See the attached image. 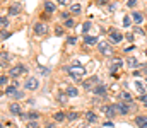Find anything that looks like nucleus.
Returning <instances> with one entry per match:
<instances>
[{
  "instance_id": "79ce46f5",
  "label": "nucleus",
  "mask_w": 147,
  "mask_h": 128,
  "mask_svg": "<svg viewBox=\"0 0 147 128\" xmlns=\"http://www.w3.org/2000/svg\"><path fill=\"white\" fill-rule=\"evenodd\" d=\"M7 58H9V56H7V53H5V51H2V62H5Z\"/></svg>"
},
{
  "instance_id": "9b49d317",
  "label": "nucleus",
  "mask_w": 147,
  "mask_h": 128,
  "mask_svg": "<svg viewBox=\"0 0 147 128\" xmlns=\"http://www.w3.org/2000/svg\"><path fill=\"white\" fill-rule=\"evenodd\" d=\"M9 14H10V15H19V14H21V5H19V3H12V5L9 7Z\"/></svg>"
},
{
  "instance_id": "4468645a",
  "label": "nucleus",
  "mask_w": 147,
  "mask_h": 128,
  "mask_svg": "<svg viewBox=\"0 0 147 128\" xmlns=\"http://www.w3.org/2000/svg\"><path fill=\"white\" fill-rule=\"evenodd\" d=\"M86 120H87L89 123H96V121H98V116H96V113L87 111V113H86Z\"/></svg>"
},
{
  "instance_id": "5701e85b",
  "label": "nucleus",
  "mask_w": 147,
  "mask_h": 128,
  "mask_svg": "<svg viewBox=\"0 0 147 128\" xmlns=\"http://www.w3.org/2000/svg\"><path fill=\"white\" fill-rule=\"evenodd\" d=\"M80 10H82V7H80L79 3H72V5H70V12H72V14H80Z\"/></svg>"
},
{
  "instance_id": "c756f323",
  "label": "nucleus",
  "mask_w": 147,
  "mask_h": 128,
  "mask_svg": "<svg viewBox=\"0 0 147 128\" xmlns=\"http://www.w3.org/2000/svg\"><path fill=\"white\" fill-rule=\"evenodd\" d=\"M7 38H10V34H9V33H7L5 29H2V41H5Z\"/></svg>"
},
{
  "instance_id": "7ed1b4c3",
  "label": "nucleus",
  "mask_w": 147,
  "mask_h": 128,
  "mask_svg": "<svg viewBox=\"0 0 147 128\" xmlns=\"http://www.w3.org/2000/svg\"><path fill=\"white\" fill-rule=\"evenodd\" d=\"M98 48H99V51H101L103 55H108V56L113 55V50H111V46L106 41H101L99 44H98Z\"/></svg>"
},
{
  "instance_id": "f8f14e48",
  "label": "nucleus",
  "mask_w": 147,
  "mask_h": 128,
  "mask_svg": "<svg viewBox=\"0 0 147 128\" xmlns=\"http://www.w3.org/2000/svg\"><path fill=\"white\" fill-rule=\"evenodd\" d=\"M135 123H137L139 128H147V116H137Z\"/></svg>"
},
{
  "instance_id": "b1692460",
  "label": "nucleus",
  "mask_w": 147,
  "mask_h": 128,
  "mask_svg": "<svg viewBox=\"0 0 147 128\" xmlns=\"http://www.w3.org/2000/svg\"><path fill=\"white\" fill-rule=\"evenodd\" d=\"M127 65H128L130 68H135V67H137L139 63H137V60H135V58L132 56V58H128V60H127Z\"/></svg>"
},
{
  "instance_id": "412c9836",
  "label": "nucleus",
  "mask_w": 147,
  "mask_h": 128,
  "mask_svg": "<svg viewBox=\"0 0 147 128\" xmlns=\"http://www.w3.org/2000/svg\"><path fill=\"white\" fill-rule=\"evenodd\" d=\"M120 97H121V101H125V103H132V94H128V92H121Z\"/></svg>"
},
{
  "instance_id": "20e7f679",
  "label": "nucleus",
  "mask_w": 147,
  "mask_h": 128,
  "mask_svg": "<svg viewBox=\"0 0 147 128\" xmlns=\"http://www.w3.org/2000/svg\"><path fill=\"white\" fill-rule=\"evenodd\" d=\"M115 108L120 115H128V111H130V104H127V103H118V104H115Z\"/></svg>"
},
{
  "instance_id": "4c0bfd02",
  "label": "nucleus",
  "mask_w": 147,
  "mask_h": 128,
  "mask_svg": "<svg viewBox=\"0 0 147 128\" xmlns=\"http://www.w3.org/2000/svg\"><path fill=\"white\" fill-rule=\"evenodd\" d=\"M22 96H24V92H21V90H17V94L14 96L16 99H22Z\"/></svg>"
},
{
  "instance_id": "6ab92c4d",
  "label": "nucleus",
  "mask_w": 147,
  "mask_h": 128,
  "mask_svg": "<svg viewBox=\"0 0 147 128\" xmlns=\"http://www.w3.org/2000/svg\"><path fill=\"white\" fill-rule=\"evenodd\" d=\"M45 10H46V12H50V14H53V12H55V3L46 2V3H45Z\"/></svg>"
},
{
  "instance_id": "1a4fd4ad",
  "label": "nucleus",
  "mask_w": 147,
  "mask_h": 128,
  "mask_svg": "<svg viewBox=\"0 0 147 128\" xmlns=\"http://www.w3.org/2000/svg\"><path fill=\"white\" fill-rule=\"evenodd\" d=\"M94 94H96L98 97H106V87L103 84H98L94 87Z\"/></svg>"
},
{
  "instance_id": "f03ea898",
  "label": "nucleus",
  "mask_w": 147,
  "mask_h": 128,
  "mask_svg": "<svg viewBox=\"0 0 147 128\" xmlns=\"http://www.w3.org/2000/svg\"><path fill=\"white\" fill-rule=\"evenodd\" d=\"M28 72V68L24 67V65H17V67H14V68H10V77H14V79H17L19 75H22V74H26Z\"/></svg>"
},
{
  "instance_id": "cd10ccee",
  "label": "nucleus",
  "mask_w": 147,
  "mask_h": 128,
  "mask_svg": "<svg viewBox=\"0 0 147 128\" xmlns=\"http://www.w3.org/2000/svg\"><path fill=\"white\" fill-rule=\"evenodd\" d=\"M135 87H137V89H139V90H140V92H142V94H144V92H146V89H144V84H142V82H140V80H137V82H135Z\"/></svg>"
},
{
  "instance_id": "a211bd4d",
  "label": "nucleus",
  "mask_w": 147,
  "mask_h": 128,
  "mask_svg": "<svg viewBox=\"0 0 147 128\" xmlns=\"http://www.w3.org/2000/svg\"><path fill=\"white\" fill-rule=\"evenodd\" d=\"M132 19H134L137 24H140V22L144 21V15H142L140 12H134V14H132Z\"/></svg>"
},
{
  "instance_id": "393cba45",
  "label": "nucleus",
  "mask_w": 147,
  "mask_h": 128,
  "mask_svg": "<svg viewBox=\"0 0 147 128\" xmlns=\"http://www.w3.org/2000/svg\"><path fill=\"white\" fill-rule=\"evenodd\" d=\"M0 24H2V29H7V27H9V21H7V17H5V15H2Z\"/></svg>"
},
{
  "instance_id": "c9c22d12",
  "label": "nucleus",
  "mask_w": 147,
  "mask_h": 128,
  "mask_svg": "<svg viewBox=\"0 0 147 128\" xmlns=\"http://www.w3.org/2000/svg\"><path fill=\"white\" fill-rule=\"evenodd\" d=\"M55 34H57V36H62V34H63V29H62V27H57V29H55Z\"/></svg>"
},
{
  "instance_id": "2eb2a0df",
  "label": "nucleus",
  "mask_w": 147,
  "mask_h": 128,
  "mask_svg": "<svg viewBox=\"0 0 147 128\" xmlns=\"http://www.w3.org/2000/svg\"><path fill=\"white\" fill-rule=\"evenodd\" d=\"M98 80H99V79H98V77L94 75V77H91L89 80H86V82H84V87H86V89H92V85L96 84Z\"/></svg>"
},
{
  "instance_id": "bb28decb",
  "label": "nucleus",
  "mask_w": 147,
  "mask_h": 128,
  "mask_svg": "<svg viewBox=\"0 0 147 128\" xmlns=\"http://www.w3.org/2000/svg\"><path fill=\"white\" fill-rule=\"evenodd\" d=\"M67 118H69V121H75V120H77V118H79V115H77V113H75V111H70V113H69V116H67Z\"/></svg>"
},
{
  "instance_id": "9d476101",
  "label": "nucleus",
  "mask_w": 147,
  "mask_h": 128,
  "mask_svg": "<svg viewBox=\"0 0 147 128\" xmlns=\"http://www.w3.org/2000/svg\"><path fill=\"white\" fill-rule=\"evenodd\" d=\"M3 94H5V96H12V97H14V96L17 94V85H16V84H14V85H7V87H5V90H3Z\"/></svg>"
},
{
  "instance_id": "0eeeda50",
  "label": "nucleus",
  "mask_w": 147,
  "mask_h": 128,
  "mask_svg": "<svg viewBox=\"0 0 147 128\" xmlns=\"http://www.w3.org/2000/svg\"><path fill=\"white\" fill-rule=\"evenodd\" d=\"M101 111H103V113H105V115H106L108 118H113V116H115V115L118 113L115 106H103V108H101Z\"/></svg>"
},
{
  "instance_id": "2f4dec72",
  "label": "nucleus",
  "mask_w": 147,
  "mask_h": 128,
  "mask_svg": "<svg viewBox=\"0 0 147 128\" xmlns=\"http://www.w3.org/2000/svg\"><path fill=\"white\" fill-rule=\"evenodd\" d=\"M137 5V0H127V7H135Z\"/></svg>"
},
{
  "instance_id": "a878e982",
  "label": "nucleus",
  "mask_w": 147,
  "mask_h": 128,
  "mask_svg": "<svg viewBox=\"0 0 147 128\" xmlns=\"http://www.w3.org/2000/svg\"><path fill=\"white\" fill-rule=\"evenodd\" d=\"M91 27H92V26H91V22H84V24H82V33H84V34H87Z\"/></svg>"
},
{
  "instance_id": "f704fd0d",
  "label": "nucleus",
  "mask_w": 147,
  "mask_h": 128,
  "mask_svg": "<svg viewBox=\"0 0 147 128\" xmlns=\"http://www.w3.org/2000/svg\"><path fill=\"white\" fill-rule=\"evenodd\" d=\"M65 27H74V21L72 19H67V21H65Z\"/></svg>"
},
{
  "instance_id": "aec40b11",
  "label": "nucleus",
  "mask_w": 147,
  "mask_h": 128,
  "mask_svg": "<svg viewBox=\"0 0 147 128\" xmlns=\"http://www.w3.org/2000/svg\"><path fill=\"white\" fill-rule=\"evenodd\" d=\"M121 65H123V62H121V58H115V60H113V63H111V68L115 70V68H120Z\"/></svg>"
},
{
  "instance_id": "473e14b6",
  "label": "nucleus",
  "mask_w": 147,
  "mask_h": 128,
  "mask_svg": "<svg viewBox=\"0 0 147 128\" xmlns=\"http://www.w3.org/2000/svg\"><path fill=\"white\" fill-rule=\"evenodd\" d=\"M140 101L144 103V106H146V108H147V94H146V92H144V94L140 96Z\"/></svg>"
},
{
  "instance_id": "ddd939ff",
  "label": "nucleus",
  "mask_w": 147,
  "mask_h": 128,
  "mask_svg": "<svg viewBox=\"0 0 147 128\" xmlns=\"http://www.w3.org/2000/svg\"><path fill=\"white\" fill-rule=\"evenodd\" d=\"M67 96H69V97H77V96H79V89H77L75 85L67 87Z\"/></svg>"
},
{
  "instance_id": "4be33fe9",
  "label": "nucleus",
  "mask_w": 147,
  "mask_h": 128,
  "mask_svg": "<svg viewBox=\"0 0 147 128\" xmlns=\"http://www.w3.org/2000/svg\"><path fill=\"white\" fill-rule=\"evenodd\" d=\"M53 118H55V121H63L67 116H65V113H62V111H58V113H55L53 115Z\"/></svg>"
},
{
  "instance_id": "e433bc0d",
  "label": "nucleus",
  "mask_w": 147,
  "mask_h": 128,
  "mask_svg": "<svg viewBox=\"0 0 147 128\" xmlns=\"http://www.w3.org/2000/svg\"><path fill=\"white\" fill-rule=\"evenodd\" d=\"M75 41H77V38H74V36H70V38L67 40V43H69V44H75Z\"/></svg>"
},
{
  "instance_id": "72a5a7b5",
  "label": "nucleus",
  "mask_w": 147,
  "mask_h": 128,
  "mask_svg": "<svg viewBox=\"0 0 147 128\" xmlns=\"http://www.w3.org/2000/svg\"><path fill=\"white\" fill-rule=\"evenodd\" d=\"M7 82H9V80H7V77H5V75H2V77H0V85L3 87V85L7 84Z\"/></svg>"
},
{
  "instance_id": "c85d7f7f",
  "label": "nucleus",
  "mask_w": 147,
  "mask_h": 128,
  "mask_svg": "<svg viewBox=\"0 0 147 128\" xmlns=\"http://www.w3.org/2000/svg\"><path fill=\"white\" fill-rule=\"evenodd\" d=\"M123 26H125V27H128V26H130V17H128V15H125V17H123Z\"/></svg>"
},
{
  "instance_id": "37998d69",
  "label": "nucleus",
  "mask_w": 147,
  "mask_h": 128,
  "mask_svg": "<svg viewBox=\"0 0 147 128\" xmlns=\"http://www.w3.org/2000/svg\"><path fill=\"white\" fill-rule=\"evenodd\" d=\"M108 3V0H98V5H106Z\"/></svg>"
},
{
  "instance_id": "a18cd8bd",
  "label": "nucleus",
  "mask_w": 147,
  "mask_h": 128,
  "mask_svg": "<svg viewBox=\"0 0 147 128\" xmlns=\"http://www.w3.org/2000/svg\"><path fill=\"white\" fill-rule=\"evenodd\" d=\"M127 40H128V41H134V34L128 33V34H127Z\"/></svg>"
},
{
  "instance_id": "a19ab883",
  "label": "nucleus",
  "mask_w": 147,
  "mask_h": 128,
  "mask_svg": "<svg viewBox=\"0 0 147 128\" xmlns=\"http://www.w3.org/2000/svg\"><path fill=\"white\" fill-rule=\"evenodd\" d=\"M28 128H38V123L31 121V123H28Z\"/></svg>"
},
{
  "instance_id": "49530a36",
  "label": "nucleus",
  "mask_w": 147,
  "mask_h": 128,
  "mask_svg": "<svg viewBox=\"0 0 147 128\" xmlns=\"http://www.w3.org/2000/svg\"><path fill=\"white\" fill-rule=\"evenodd\" d=\"M46 128H55V125L51 123V125H46Z\"/></svg>"
},
{
  "instance_id": "423d86ee",
  "label": "nucleus",
  "mask_w": 147,
  "mask_h": 128,
  "mask_svg": "<svg viewBox=\"0 0 147 128\" xmlns=\"http://www.w3.org/2000/svg\"><path fill=\"white\" fill-rule=\"evenodd\" d=\"M121 40H123V34H121V33H118V31H111L110 33V41L113 43V44H118Z\"/></svg>"
},
{
  "instance_id": "de8ad7c7",
  "label": "nucleus",
  "mask_w": 147,
  "mask_h": 128,
  "mask_svg": "<svg viewBox=\"0 0 147 128\" xmlns=\"http://www.w3.org/2000/svg\"><path fill=\"white\" fill-rule=\"evenodd\" d=\"M146 55H147V50H146Z\"/></svg>"
},
{
  "instance_id": "ea45409f",
  "label": "nucleus",
  "mask_w": 147,
  "mask_h": 128,
  "mask_svg": "<svg viewBox=\"0 0 147 128\" xmlns=\"http://www.w3.org/2000/svg\"><path fill=\"white\" fill-rule=\"evenodd\" d=\"M58 3H60V5H69L70 0H58Z\"/></svg>"
},
{
  "instance_id": "39448f33",
  "label": "nucleus",
  "mask_w": 147,
  "mask_h": 128,
  "mask_svg": "<svg viewBox=\"0 0 147 128\" xmlns=\"http://www.w3.org/2000/svg\"><path fill=\"white\" fill-rule=\"evenodd\" d=\"M24 87H26L28 90H36L38 87H39V80H38V79H28L26 84H24Z\"/></svg>"
},
{
  "instance_id": "58836bf2",
  "label": "nucleus",
  "mask_w": 147,
  "mask_h": 128,
  "mask_svg": "<svg viewBox=\"0 0 147 128\" xmlns=\"http://www.w3.org/2000/svg\"><path fill=\"white\" fill-rule=\"evenodd\" d=\"M65 99H67V92H65V94H60V96H58V101H62V103H63Z\"/></svg>"
},
{
  "instance_id": "6e6552de",
  "label": "nucleus",
  "mask_w": 147,
  "mask_h": 128,
  "mask_svg": "<svg viewBox=\"0 0 147 128\" xmlns=\"http://www.w3.org/2000/svg\"><path fill=\"white\" fill-rule=\"evenodd\" d=\"M45 33H46V26H45L43 22H36V24H34V34H36V36H43Z\"/></svg>"
},
{
  "instance_id": "7c9ffc66",
  "label": "nucleus",
  "mask_w": 147,
  "mask_h": 128,
  "mask_svg": "<svg viewBox=\"0 0 147 128\" xmlns=\"http://www.w3.org/2000/svg\"><path fill=\"white\" fill-rule=\"evenodd\" d=\"M28 118H31V120H38V118H39V115L33 111V113H29V115H28Z\"/></svg>"
},
{
  "instance_id": "f257e3e1",
  "label": "nucleus",
  "mask_w": 147,
  "mask_h": 128,
  "mask_svg": "<svg viewBox=\"0 0 147 128\" xmlns=\"http://www.w3.org/2000/svg\"><path fill=\"white\" fill-rule=\"evenodd\" d=\"M65 70H67V72L72 75L74 79H75V82H79V80H80V77L86 74V70H84V68H82L79 63H77V65H74V67H67Z\"/></svg>"
},
{
  "instance_id": "c03bdc74",
  "label": "nucleus",
  "mask_w": 147,
  "mask_h": 128,
  "mask_svg": "<svg viewBox=\"0 0 147 128\" xmlns=\"http://www.w3.org/2000/svg\"><path fill=\"white\" fill-rule=\"evenodd\" d=\"M62 19H63V21H67V19H69V14H67V12H63V14H62Z\"/></svg>"
},
{
  "instance_id": "f3484780",
  "label": "nucleus",
  "mask_w": 147,
  "mask_h": 128,
  "mask_svg": "<svg viewBox=\"0 0 147 128\" xmlns=\"http://www.w3.org/2000/svg\"><path fill=\"white\" fill-rule=\"evenodd\" d=\"M9 109H10V113H12V115H21V106H19L17 103L10 104V108H9Z\"/></svg>"
},
{
  "instance_id": "dca6fc26",
  "label": "nucleus",
  "mask_w": 147,
  "mask_h": 128,
  "mask_svg": "<svg viewBox=\"0 0 147 128\" xmlns=\"http://www.w3.org/2000/svg\"><path fill=\"white\" fill-rule=\"evenodd\" d=\"M84 43H86L87 46H94V44H98V38H96V36H86Z\"/></svg>"
}]
</instances>
